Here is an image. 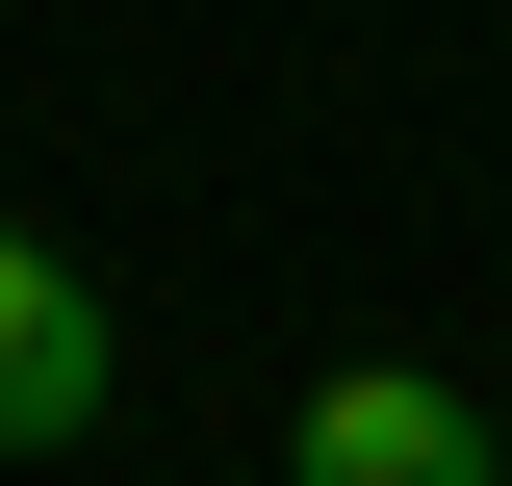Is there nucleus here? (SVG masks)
<instances>
[{
  "label": "nucleus",
  "mask_w": 512,
  "mask_h": 486,
  "mask_svg": "<svg viewBox=\"0 0 512 486\" xmlns=\"http://www.w3.org/2000/svg\"><path fill=\"white\" fill-rule=\"evenodd\" d=\"M282 486H512V435L461 410L436 359H333L308 410H282Z\"/></svg>",
  "instance_id": "nucleus-1"
},
{
  "label": "nucleus",
  "mask_w": 512,
  "mask_h": 486,
  "mask_svg": "<svg viewBox=\"0 0 512 486\" xmlns=\"http://www.w3.org/2000/svg\"><path fill=\"white\" fill-rule=\"evenodd\" d=\"M103 282H77L52 231H0V461H77V435H103Z\"/></svg>",
  "instance_id": "nucleus-2"
}]
</instances>
